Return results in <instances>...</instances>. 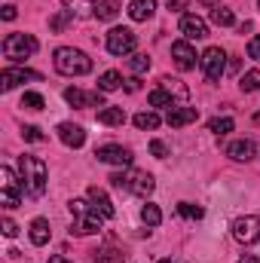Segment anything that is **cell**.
Listing matches in <instances>:
<instances>
[{
  "label": "cell",
  "mask_w": 260,
  "mask_h": 263,
  "mask_svg": "<svg viewBox=\"0 0 260 263\" xmlns=\"http://www.w3.org/2000/svg\"><path fill=\"white\" fill-rule=\"evenodd\" d=\"M70 214H73V223H70V236H92V233H98L101 230V223L107 220L92 202H86V199H70Z\"/></svg>",
  "instance_id": "obj_1"
},
{
  "label": "cell",
  "mask_w": 260,
  "mask_h": 263,
  "mask_svg": "<svg viewBox=\"0 0 260 263\" xmlns=\"http://www.w3.org/2000/svg\"><path fill=\"white\" fill-rule=\"evenodd\" d=\"M18 168H22V184L31 196H43L46 193V181H49V172H46V162L40 156H18Z\"/></svg>",
  "instance_id": "obj_2"
},
{
  "label": "cell",
  "mask_w": 260,
  "mask_h": 263,
  "mask_svg": "<svg viewBox=\"0 0 260 263\" xmlns=\"http://www.w3.org/2000/svg\"><path fill=\"white\" fill-rule=\"evenodd\" d=\"M52 65H55L59 73H65V77H83V73H89V70H92V59H89L83 49L62 46V49H55Z\"/></svg>",
  "instance_id": "obj_3"
},
{
  "label": "cell",
  "mask_w": 260,
  "mask_h": 263,
  "mask_svg": "<svg viewBox=\"0 0 260 263\" xmlns=\"http://www.w3.org/2000/svg\"><path fill=\"white\" fill-rule=\"evenodd\" d=\"M110 184L114 187H120V190H126L132 196H141L147 199L153 193V187H156V181H153V175H147V172H141V168H132V172H117V175H110Z\"/></svg>",
  "instance_id": "obj_4"
},
{
  "label": "cell",
  "mask_w": 260,
  "mask_h": 263,
  "mask_svg": "<svg viewBox=\"0 0 260 263\" xmlns=\"http://www.w3.org/2000/svg\"><path fill=\"white\" fill-rule=\"evenodd\" d=\"M37 40L31 37V34H9L6 40H3V55L9 59V62H25V59H31L34 52H37Z\"/></svg>",
  "instance_id": "obj_5"
},
{
  "label": "cell",
  "mask_w": 260,
  "mask_h": 263,
  "mask_svg": "<svg viewBox=\"0 0 260 263\" xmlns=\"http://www.w3.org/2000/svg\"><path fill=\"white\" fill-rule=\"evenodd\" d=\"M0 178H3L0 205H3L6 211H9V208H18V202H22V199H18V190H25V184L12 175V168H9V165H3V168H0Z\"/></svg>",
  "instance_id": "obj_6"
},
{
  "label": "cell",
  "mask_w": 260,
  "mask_h": 263,
  "mask_svg": "<svg viewBox=\"0 0 260 263\" xmlns=\"http://www.w3.org/2000/svg\"><path fill=\"white\" fill-rule=\"evenodd\" d=\"M202 70H205V80L208 83H217L227 70V52L220 46H208L205 55H202Z\"/></svg>",
  "instance_id": "obj_7"
},
{
  "label": "cell",
  "mask_w": 260,
  "mask_h": 263,
  "mask_svg": "<svg viewBox=\"0 0 260 263\" xmlns=\"http://www.w3.org/2000/svg\"><path fill=\"white\" fill-rule=\"evenodd\" d=\"M135 46H138V37L132 28H114L107 34V52L110 55H129Z\"/></svg>",
  "instance_id": "obj_8"
},
{
  "label": "cell",
  "mask_w": 260,
  "mask_h": 263,
  "mask_svg": "<svg viewBox=\"0 0 260 263\" xmlns=\"http://www.w3.org/2000/svg\"><path fill=\"white\" fill-rule=\"evenodd\" d=\"M233 236H236L242 245H254V242H260V217L257 214L236 217V223H233Z\"/></svg>",
  "instance_id": "obj_9"
},
{
  "label": "cell",
  "mask_w": 260,
  "mask_h": 263,
  "mask_svg": "<svg viewBox=\"0 0 260 263\" xmlns=\"http://www.w3.org/2000/svg\"><path fill=\"white\" fill-rule=\"evenodd\" d=\"M98 162H107V165H129L132 162V150L129 147H120V144H104L95 150Z\"/></svg>",
  "instance_id": "obj_10"
},
{
  "label": "cell",
  "mask_w": 260,
  "mask_h": 263,
  "mask_svg": "<svg viewBox=\"0 0 260 263\" xmlns=\"http://www.w3.org/2000/svg\"><path fill=\"white\" fill-rule=\"evenodd\" d=\"M65 101L73 107H101V92H83V89H65Z\"/></svg>",
  "instance_id": "obj_11"
},
{
  "label": "cell",
  "mask_w": 260,
  "mask_h": 263,
  "mask_svg": "<svg viewBox=\"0 0 260 263\" xmlns=\"http://www.w3.org/2000/svg\"><path fill=\"white\" fill-rule=\"evenodd\" d=\"M172 59H175V65L181 67V70H193L196 67V49L187 40H178V43H172Z\"/></svg>",
  "instance_id": "obj_12"
},
{
  "label": "cell",
  "mask_w": 260,
  "mask_h": 263,
  "mask_svg": "<svg viewBox=\"0 0 260 263\" xmlns=\"http://www.w3.org/2000/svg\"><path fill=\"white\" fill-rule=\"evenodd\" d=\"M25 80H40V73L25 70V67H6V70L0 73V86H3V92L15 89V86H18V83H25Z\"/></svg>",
  "instance_id": "obj_13"
},
{
  "label": "cell",
  "mask_w": 260,
  "mask_h": 263,
  "mask_svg": "<svg viewBox=\"0 0 260 263\" xmlns=\"http://www.w3.org/2000/svg\"><path fill=\"white\" fill-rule=\"evenodd\" d=\"M181 34H184L187 40H205V37H208V25H205L199 15L187 12V15L181 18Z\"/></svg>",
  "instance_id": "obj_14"
},
{
  "label": "cell",
  "mask_w": 260,
  "mask_h": 263,
  "mask_svg": "<svg viewBox=\"0 0 260 263\" xmlns=\"http://www.w3.org/2000/svg\"><path fill=\"white\" fill-rule=\"evenodd\" d=\"M196 120H199V110H196V107H169V114H165V123H169L172 129L190 126Z\"/></svg>",
  "instance_id": "obj_15"
},
{
  "label": "cell",
  "mask_w": 260,
  "mask_h": 263,
  "mask_svg": "<svg viewBox=\"0 0 260 263\" xmlns=\"http://www.w3.org/2000/svg\"><path fill=\"white\" fill-rule=\"evenodd\" d=\"M227 156H230V159H236V162H248V159L254 156V141H251V138L233 141V144L227 147Z\"/></svg>",
  "instance_id": "obj_16"
},
{
  "label": "cell",
  "mask_w": 260,
  "mask_h": 263,
  "mask_svg": "<svg viewBox=\"0 0 260 263\" xmlns=\"http://www.w3.org/2000/svg\"><path fill=\"white\" fill-rule=\"evenodd\" d=\"M89 202H92V205H95V208L107 217V220L117 214V211H114V202H110V196H107L101 187H89Z\"/></svg>",
  "instance_id": "obj_17"
},
{
  "label": "cell",
  "mask_w": 260,
  "mask_h": 263,
  "mask_svg": "<svg viewBox=\"0 0 260 263\" xmlns=\"http://www.w3.org/2000/svg\"><path fill=\"white\" fill-rule=\"evenodd\" d=\"M59 138L65 141L67 147H83L86 144V132L80 129V126H73V123H62L59 126Z\"/></svg>",
  "instance_id": "obj_18"
},
{
  "label": "cell",
  "mask_w": 260,
  "mask_h": 263,
  "mask_svg": "<svg viewBox=\"0 0 260 263\" xmlns=\"http://www.w3.org/2000/svg\"><path fill=\"white\" fill-rule=\"evenodd\" d=\"M156 12V0H132L129 3V18L132 22H147Z\"/></svg>",
  "instance_id": "obj_19"
},
{
  "label": "cell",
  "mask_w": 260,
  "mask_h": 263,
  "mask_svg": "<svg viewBox=\"0 0 260 263\" xmlns=\"http://www.w3.org/2000/svg\"><path fill=\"white\" fill-rule=\"evenodd\" d=\"M92 15L101 18V22H114V18L120 15V3H117V0H101V3H95Z\"/></svg>",
  "instance_id": "obj_20"
},
{
  "label": "cell",
  "mask_w": 260,
  "mask_h": 263,
  "mask_svg": "<svg viewBox=\"0 0 260 263\" xmlns=\"http://www.w3.org/2000/svg\"><path fill=\"white\" fill-rule=\"evenodd\" d=\"M31 242H34L37 248L49 242V220H46V217H37V220H31Z\"/></svg>",
  "instance_id": "obj_21"
},
{
  "label": "cell",
  "mask_w": 260,
  "mask_h": 263,
  "mask_svg": "<svg viewBox=\"0 0 260 263\" xmlns=\"http://www.w3.org/2000/svg\"><path fill=\"white\" fill-rule=\"evenodd\" d=\"M98 123H104V126H123L126 123V110L123 107H104V110H98Z\"/></svg>",
  "instance_id": "obj_22"
},
{
  "label": "cell",
  "mask_w": 260,
  "mask_h": 263,
  "mask_svg": "<svg viewBox=\"0 0 260 263\" xmlns=\"http://www.w3.org/2000/svg\"><path fill=\"white\" fill-rule=\"evenodd\" d=\"M120 86H123V73H117V70H104L98 77V92H114Z\"/></svg>",
  "instance_id": "obj_23"
},
{
  "label": "cell",
  "mask_w": 260,
  "mask_h": 263,
  "mask_svg": "<svg viewBox=\"0 0 260 263\" xmlns=\"http://www.w3.org/2000/svg\"><path fill=\"white\" fill-rule=\"evenodd\" d=\"M159 83H162V89H165V92H169L172 98H187V95H190V89H187V86H184L181 80H172V77H162Z\"/></svg>",
  "instance_id": "obj_24"
},
{
  "label": "cell",
  "mask_w": 260,
  "mask_h": 263,
  "mask_svg": "<svg viewBox=\"0 0 260 263\" xmlns=\"http://www.w3.org/2000/svg\"><path fill=\"white\" fill-rule=\"evenodd\" d=\"M211 22L220 25V28H230V25H236V15H233V9H227V6H214V9H211Z\"/></svg>",
  "instance_id": "obj_25"
},
{
  "label": "cell",
  "mask_w": 260,
  "mask_h": 263,
  "mask_svg": "<svg viewBox=\"0 0 260 263\" xmlns=\"http://www.w3.org/2000/svg\"><path fill=\"white\" fill-rule=\"evenodd\" d=\"M147 101H150V107H175V98L159 86V89H153L150 95H147Z\"/></svg>",
  "instance_id": "obj_26"
},
{
  "label": "cell",
  "mask_w": 260,
  "mask_h": 263,
  "mask_svg": "<svg viewBox=\"0 0 260 263\" xmlns=\"http://www.w3.org/2000/svg\"><path fill=\"white\" fill-rule=\"evenodd\" d=\"M159 123H162V120H159V117H156V114H150V110H141V114H135V126H138V129H159Z\"/></svg>",
  "instance_id": "obj_27"
},
{
  "label": "cell",
  "mask_w": 260,
  "mask_h": 263,
  "mask_svg": "<svg viewBox=\"0 0 260 263\" xmlns=\"http://www.w3.org/2000/svg\"><path fill=\"white\" fill-rule=\"evenodd\" d=\"M141 220H144L147 227H159V223H162V211H159L156 205H150V202H147V205L141 208Z\"/></svg>",
  "instance_id": "obj_28"
},
{
  "label": "cell",
  "mask_w": 260,
  "mask_h": 263,
  "mask_svg": "<svg viewBox=\"0 0 260 263\" xmlns=\"http://www.w3.org/2000/svg\"><path fill=\"white\" fill-rule=\"evenodd\" d=\"M178 214L187 217V220H202V217H205V208H199L193 202H181V205H178Z\"/></svg>",
  "instance_id": "obj_29"
},
{
  "label": "cell",
  "mask_w": 260,
  "mask_h": 263,
  "mask_svg": "<svg viewBox=\"0 0 260 263\" xmlns=\"http://www.w3.org/2000/svg\"><path fill=\"white\" fill-rule=\"evenodd\" d=\"M239 89H242V92H257L260 89V70H248V73L239 80Z\"/></svg>",
  "instance_id": "obj_30"
},
{
  "label": "cell",
  "mask_w": 260,
  "mask_h": 263,
  "mask_svg": "<svg viewBox=\"0 0 260 263\" xmlns=\"http://www.w3.org/2000/svg\"><path fill=\"white\" fill-rule=\"evenodd\" d=\"M43 95L40 92H25L22 95V107H28V110H43Z\"/></svg>",
  "instance_id": "obj_31"
},
{
  "label": "cell",
  "mask_w": 260,
  "mask_h": 263,
  "mask_svg": "<svg viewBox=\"0 0 260 263\" xmlns=\"http://www.w3.org/2000/svg\"><path fill=\"white\" fill-rule=\"evenodd\" d=\"M208 129L214 132V135H227V132H233V120L230 117H214L208 123Z\"/></svg>",
  "instance_id": "obj_32"
},
{
  "label": "cell",
  "mask_w": 260,
  "mask_h": 263,
  "mask_svg": "<svg viewBox=\"0 0 260 263\" xmlns=\"http://www.w3.org/2000/svg\"><path fill=\"white\" fill-rule=\"evenodd\" d=\"M95 263H123V251H117V248L98 251V257H95Z\"/></svg>",
  "instance_id": "obj_33"
},
{
  "label": "cell",
  "mask_w": 260,
  "mask_h": 263,
  "mask_svg": "<svg viewBox=\"0 0 260 263\" xmlns=\"http://www.w3.org/2000/svg\"><path fill=\"white\" fill-rule=\"evenodd\" d=\"M70 18H73V12L65 9V12H59V15H52V18H49V28H52V31H65V25L70 22Z\"/></svg>",
  "instance_id": "obj_34"
},
{
  "label": "cell",
  "mask_w": 260,
  "mask_h": 263,
  "mask_svg": "<svg viewBox=\"0 0 260 263\" xmlns=\"http://www.w3.org/2000/svg\"><path fill=\"white\" fill-rule=\"evenodd\" d=\"M129 67L135 73H144V70H150V59H147V55H132Z\"/></svg>",
  "instance_id": "obj_35"
},
{
  "label": "cell",
  "mask_w": 260,
  "mask_h": 263,
  "mask_svg": "<svg viewBox=\"0 0 260 263\" xmlns=\"http://www.w3.org/2000/svg\"><path fill=\"white\" fill-rule=\"evenodd\" d=\"M22 138H25V141H34V144H37V141H43V132L37 129V126H25V129H22Z\"/></svg>",
  "instance_id": "obj_36"
},
{
  "label": "cell",
  "mask_w": 260,
  "mask_h": 263,
  "mask_svg": "<svg viewBox=\"0 0 260 263\" xmlns=\"http://www.w3.org/2000/svg\"><path fill=\"white\" fill-rule=\"evenodd\" d=\"M150 153L159 156V159H165V156H169V147H165L162 141H150Z\"/></svg>",
  "instance_id": "obj_37"
},
{
  "label": "cell",
  "mask_w": 260,
  "mask_h": 263,
  "mask_svg": "<svg viewBox=\"0 0 260 263\" xmlns=\"http://www.w3.org/2000/svg\"><path fill=\"white\" fill-rule=\"evenodd\" d=\"M0 227H3V236H9V239H12V236H18V227H15L9 217H3V223H0Z\"/></svg>",
  "instance_id": "obj_38"
},
{
  "label": "cell",
  "mask_w": 260,
  "mask_h": 263,
  "mask_svg": "<svg viewBox=\"0 0 260 263\" xmlns=\"http://www.w3.org/2000/svg\"><path fill=\"white\" fill-rule=\"evenodd\" d=\"M248 55H251L254 62H260V34L251 40V43H248Z\"/></svg>",
  "instance_id": "obj_39"
},
{
  "label": "cell",
  "mask_w": 260,
  "mask_h": 263,
  "mask_svg": "<svg viewBox=\"0 0 260 263\" xmlns=\"http://www.w3.org/2000/svg\"><path fill=\"white\" fill-rule=\"evenodd\" d=\"M0 15H3L6 22H12V18H15V6H12V3H6V6L0 9Z\"/></svg>",
  "instance_id": "obj_40"
},
{
  "label": "cell",
  "mask_w": 260,
  "mask_h": 263,
  "mask_svg": "<svg viewBox=\"0 0 260 263\" xmlns=\"http://www.w3.org/2000/svg\"><path fill=\"white\" fill-rule=\"evenodd\" d=\"M239 263H260V257H254V254H245Z\"/></svg>",
  "instance_id": "obj_41"
},
{
  "label": "cell",
  "mask_w": 260,
  "mask_h": 263,
  "mask_svg": "<svg viewBox=\"0 0 260 263\" xmlns=\"http://www.w3.org/2000/svg\"><path fill=\"white\" fill-rule=\"evenodd\" d=\"M126 89L129 92H138V80H126Z\"/></svg>",
  "instance_id": "obj_42"
},
{
  "label": "cell",
  "mask_w": 260,
  "mask_h": 263,
  "mask_svg": "<svg viewBox=\"0 0 260 263\" xmlns=\"http://www.w3.org/2000/svg\"><path fill=\"white\" fill-rule=\"evenodd\" d=\"M181 3L184 0H169V9H181Z\"/></svg>",
  "instance_id": "obj_43"
},
{
  "label": "cell",
  "mask_w": 260,
  "mask_h": 263,
  "mask_svg": "<svg viewBox=\"0 0 260 263\" xmlns=\"http://www.w3.org/2000/svg\"><path fill=\"white\" fill-rule=\"evenodd\" d=\"M199 3H202V6H211V9H214V6H220L217 0H199Z\"/></svg>",
  "instance_id": "obj_44"
},
{
  "label": "cell",
  "mask_w": 260,
  "mask_h": 263,
  "mask_svg": "<svg viewBox=\"0 0 260 263\" xmlns=\"http://www.w3.org/2000/svg\"><path fill=\"white\" fill-rule=\"evenodd\" d=\"M49 263H70V260H65L62 254H55V257H49Z\"/></svg>",
  "instance_id": "obj_45"
},
{
  "label": "cell",
  "mask_w": 260,
  "mask_h": 263,
  "mask_svg": "<svg viewBox=\"0 0 260 263\" xmlns=\"http://www.w3.org/2000/svg\"><path fill=\"white\" fill-rule=\"evenodd\" d=\"M159 263H178V260H169V257H162V260H159Z\"/></svg>",
  "instance_id": "obj_46"
},
{
  "label": "cell",
  "mask_w": 260,
  "mask_h": 263,
  "mask_svg": "<svg viewBox=\"0 0 260 263\" xmlns=\"http://www.w3.org/2000/svg\"><path fill=\"white\" fill-rule=\"evenodd\" d=\"M257 6H260V0H257Z\"/></svg>",
  "instance_id": "obj_47"
}]
</instances>
